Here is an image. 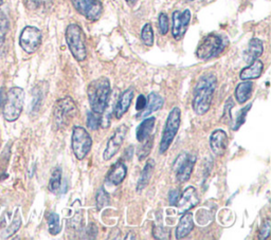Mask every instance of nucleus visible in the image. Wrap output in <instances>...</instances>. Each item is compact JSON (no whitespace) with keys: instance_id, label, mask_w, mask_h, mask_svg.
Instances as JSON below:
<instances>
[{"instance_id":"obj_1","label":"nucleus","mask_w":271,"mask_h":240,"mask_svg":"<svg viewBox=\"0 0 271 240\" xmlns=\"http://www.w3.org/2000/svg\"><path fill=\"white\" fill-rule=\"evenodd\" d=\"M216 87H218V79L212 73L203 76L197 82L194 89L192 106L198 116H204L209 112Z\"/></svg>"},{"instance_id":"obj_2","label":"nucleus","mask_w":271,"mask_h":240,"mask_svg":"<svg viewBox=\"0 0 271 240\" xmlns=\"http://www.w3.org/2000/svg\"><path fill=\"white\" fill-rule=\"evenodd\" d=\"M111 82L107 78H100L89 84L87 95L90 107H92V112L99 115L105 113L108 105V100L111 97Z\"/></svg>"},{"instance_id":"obj_3","label":"nucleus","mask_w":271,"mask_h":240,"mask_svg":"<svg viewBox=\"0 0 271 240\" xmlns=\"http://www.w3.org/2000/svg\"><path fill=\"white\" fill-rule=\"evenodd\" d=\"M68 48L78 62H83L87 58V50L85 44V35L82 28L77 24H71L67 27L65 33Z\"/></svg>"},{"instance_id":"obj_4","label":"nucleus","mask_w":271,"mask_h":240,"mask_svg":"<svg viewBox=\"0 0 271 240\" xmlns=\"http://www.w3.org/2000/svg\"><path fill=\"white\" fill-rule=\"evenodd\" d=\"M77 105L70 97L59 100L53 109V124L57 129L67 127L77 117Z\"/></svg>"},{"instance_id":"obj_5","label":"nucleus","mask_w":271,"mask_h":240,"mask_svg":"<svg viewBox=\"0 0 271 240\" xmlns=\"http://www.w3.org/2000/svg\"><path fill=\"white\" fill-rule=\"evenodd\" d=\"M226 41L219 34H209L202 41L196 50V57L202 61H209L218 58L225 50Z\"/></svg>"},{"instance_id":"obj_6","label":"nucleus","mask_w":271,"mask_h":240,"mask_svg":"<svg viewBox=\"0 0 271 240\" xmlns=\"http://www.w3.org/2000/svg\"><path fill=\"white\" fill-rule=\"evenodd\" d=\"M25 102V91L21 87L10 89L4 108V118L7 122H15L20 119Z\"/></svg>"},{"instance_id":"obj_7","label":"nucleus","mask_w":271,"mask_h":240,"mask_svg":"<svg viewBox=\"0 0 271 240\" xmlns=\"http://www.w3.org/2000/svg\"><path fill=\"white\" fill-rule=\"evenodd\" d=\"M180 120H182V112H180V108L174 107L167 119L166 126L164 129V134H162L161 142H160V147H159V153L161 155H164L167 153V151L170 149V146L172 142L174 141L178 129L180 126Z\"/></svg>"},{"instance_id":"obj_8","label":"nucleus","mask_w":271,"mask_h":240,"mask_svg":"<svg viewBox=\"0 0 271 240\" xmlns=\"http://www.w3.org/2000/svg\"><path fill=\"white\" fill-rule=\"evenodd\" d=\"M72 151L76 158L80 161L84 160L93 147V139L88 134L86 129L82 126H75L72 131V140H71Z\"/></svg>"},{"instance_id":"obj_9","label":"nucleus","mask_w":271,"mask_h":240,"mask_svg":"<svg viewBox=\"0 0 271 240\" xmlns=\"http://www.w3.org/2000/svg\"><path fill=\"white\" fill-rule=\"evenodd\" d=\"M42 40L43 35L39 28L27 26L21 33L20 45L26 53L33 54L41 47Z\"/></svg>"},{"instance_id":"obj_10","label":"nucleus","mask_w":271,"mask_h":240,"mask_svg":"<svg viewBox=\"0 0 271 240\" xmlns=\"http://www.w3.org/2000/svg\"><path fill=\"white\" fill-rule=\"evenodd\" d=\"M195 163H196V156L186 153L182 154L176 159L173 168L174 171L176 172V178L180 183H185L189 181L193 173Z\"/></svg>"},{"instance_id":"obj_11","label":"nucleus","mask_w":271,"mask_h":240,"mask_svg":"<svg viewBox=\"0 0 271 240\" xmlns=\"http://www.w3.org/2000/svg\"><path fill=\"white\" fill-rule=\"evenodd\" d=\"M72 6L88 21L96 22L102 15L103 6L100 0H71Z\"/></svg>"},{"instance_id":"obj_12","label":"nucleus","mask_w":271,"mask_h":240,"mask_svg":"<svg viewBox=\"0 0 271 240\" xmlns=\"http://www.w3.org/2000/svg\"><path fill=\"white\" fill-rule=\"evenodd\" d=\"M172 20H173V27H172L173 38L175 39V41H182L191 22V12L188 9L183 12L175 11L172 15Z\"/></svg>"},{"instance_id":"obj_13","label":"nucleus","mask_w":271,"mask_h":240,"mask_svg":"<svg viewBox=\"0 0 271 240\" xmlns=\"http://www.w3.org/2000/svg\"><path fill=\"white\" fill-rule=\"evenodd\" d=\"M129 132V128L126 125H121L119 126L116 132L114 133L113 137L108 141L107 145H106V150L104 152L103 158L105 161H108L113 159L119 152V150L121 149V146L124 142V139L126 137V134Z\"/></svg>"},{"instance_id":"obj_14","label":"nucleus","mask_w":271,"mask_h":240,"mask_svg":"<svg viewBox=\"0 0 271 240\" xmlns=\"http://www.w3.org/2000/svg\"><path fill=\"white\" fill-rule=\"evenodd\" d=\"M200 203V197H198L197 191L193 187H189L185 190L182 197H179L176 208L178 209L179 214H184L195 208Z\"/></svg>"},{"instance_id":"obj_15","label":"nucleus","mask_w":271,"mask_h":240,"mask_svg":"<svg viewBox=\"0 0 271 240\" xmlns=\"http://www.w3.org/2000/svg\"><path fill=\"white\" fill-rule=\"evenodd\" d=\"M228 135L222 129H216L210 137V147L211 151L215 156H223L228 147Z\"/></svg>"},{"instance_id":"obj_16","label":"nucleus","mask_w":271,"mask_h":240,"mask_svg":"<svg viewBox=\"0 0 271 240\" xmlns=\"http://www.w3.org/2000/svg\"><path fill=\"white\" fill-rule=\"evenodd\" d=\"M126 174H128L126 165L123 163V161H118L112 166L110 172H108L106 177V182L112 184V186L118 187L124 181Z\"/></svg>"},{"instance_id":"obj_17","label":"nucleus","mask_w":271,"mask_h":240,"mask_svg":"<svg viewBox=\"0 0 271 240\" xmlns=\"http://www.w3.org/2000/svg\"><path fill=\"white\" fill-rule=\"evenodd\" d=\"M165 104V100L162 98L160 95L156 94V92H152V94L149 95L148 99H147V106L144 108L142 112L137 115V119L140 118H144V117H148L150 115H152L153 113L157 112L160 108H162Z\"/></svg>"},{"instance_id":"obj_18","label":"nucleus","mask_w":271,"mask_h":240,"mask_svg":"<svg viewBox=\"0 0 271 240\" xmlns=\"http://www.w3.org/2000/svg\"><path fill=\"white\" fill-rule=\"evenodd\" d=\"M133 99H134V90L132 88L125 90L120 96L115 107V117L117 119H121L126 113H128V110L133 102Z\"/></svg>"},{"instance_id":"obj_19","label":"nucleus","mask_w":271,"mask_h":240,"mask_svg":"<svg viewBox=\"0 0 271 240\" xmlns=\"http://www.w3.org/2000/svg\"><path fill=\"white\" fill-rule=\"evenodd\" d=\"M194 229V220H193V214L192 213H184L183 217L180 218L179 224L176 229V238L177 239H183L187 237Z\"/></svg>"},{"instance_id":"obj_20","label":"nucleus","mask_w":271,"mask_h":240,"mask_svg":"<svg viewBox=\"0 0 271 240\" xmlns=\"http://www.w3.org/2000/svg\"><path fill=\"white\" fill-rule=\"evenodd\" d=\"M264 70V64L260 60H256L255 62H252L249 67L244 68L241 73L240 78L243 81H249V80H256L259 79Z\"/></svg>"},{"instance_id":"obj_21","label":"nucleus","mask_w":271,"mask_h":240,"mask_svg":"<svg viewBox=\"0 0 271 240\" xmlns=\"http://www.w3.org/2000/svg\"><path fill=\"white\" fill-rule=\"evenodd\" d=\"M155 122H156L155 117L148 118L141 122V124L138 126L137 132H136V137H137L138 142L143 143L144 141H147L152 136Z\"/></svg>"},{"instance_id":"obj_22","label":"nucleus","mask_w":271,"mask_h":240,"mask_svg":"<svg viewBox=\"0 0 271 240\" xmlns=\"http://www.w3.org/2000/svg\"><path fill=\"white\" fill-rule=\"evenodd\" d=\"M154 169H155V161L153 159L148 160L146 163V166H144V169L142 170L139 181L137 183V191L138 192H141L142 190H144L149 186V183H150L152 176H153V173H154Z\"/></svg>"},{"instance_id":"obj_23","label":"nucleus","mask_w":271,"mask_h":240,"mask_svg":"<svg viewBox=\"0 0 271 240\" xmlns=\"http://www.w3.org/2000/svg\"><path fill=\"white\" fill-rule=\"evenodd\" d=\"M263 51H264L263 42L259 39H252L246 51V62L248 64L255 62L263 54Z\"/></svg>"},{"instance_id":"obj_24","label":"nucleus","mask_w":271,"mask_h":240,"mask_svg":"<svg viewBox=\"0 0 271 240\" xmlns=\"http://www.w3.org/2000/svg\"><path fill=\"white\" fill-rule=\"evenodd\" d=\"M255 85L249 81H244L240 83L236 88V99L239 104H244L252 97V92H254Z\"/></svg>"},{"instance_id":"obj_25","label":"nucleus","mask_w":271,"mask_h":240,"mask_svg":"<svg viewBox=\"0 0 271 240\" xmlns=\"http://www.w3.org/2000/svg\"><path fill=\"white\" fill-rule=\"evenodd\" d=\"M9 28L10 23L8 20V16L4 12H0V60H2L5 55V44Z\"/></svg>"},{"instance_id":"obj_26","label":"nucleus","mask_w":271,"mask_h":240,"mask_svg":"<svg viewBox=\"0 0 271 240\" xmlns=\"http://www.w3.org/2000/svg\"><path fill=\"white\" fill-rule=\"evenodd\" d=\"M45 83H41L39 85H36L33 89V102H32V112H38L41 108L42 103L45 98Z\"/></svg>"},{"instance_id":"obj_27","label":"nucleus","mask_w":271,"mask_h":240,"mask_svg":"<svg viewBox=\"0 0 271 240\" xmlns=\"http://www.w3.org/2000/svg\"><path fill=\"white\" fill-rule=\"evenodd\" d=\"M21 227H22V216H21L20 211L17 210L15 217L12 221V224L8 228H6L2 233H0V237L4 238V239L10 238L11 236H13L18 230L21 229Z\"/></svg>"},{"instance_id":"obj_28","label":"nucleus","mask_w":271,"mask_h":240,"mask_svg":"<svg viewBox=\"0 0 271 240\" xmlns=\"http://www.w3.org/2000/svg\"><path fill=\"white\" fill-rule=\"evenodd\" d=\"M62 186V169L61 168H57L56 170L53 171L50 181H49V191L53 194H58V192L60 191Z\"/></svg>"},{"instance_id":"obj_29","label":"nucleus","mask_w":271,"mask_h":240,"mask_svg":"<svg viewBox=\"0 0 271 240\" xmlns=\"http://www.w3.org/2000/svg\"><path fill=\"white\" fill-rule=\"evenodd\" d=\"M47 223H48V228H49V233L51 235H58L62 231L61 227V221H60V216L57 213H49L47 215Z\"/></svg>"},{"instance_id":"obj_30","label":"nucleus","mask_w":271,"mask_h":240,"mask_svg":"<svg viewBox=\"0 0 271 240\" xmlns=\"http://www.w3.org/2000/svg\"><path fill=\"white\" fill-rule=\"evenodd\" d=\"M141 40L143 44L148 47H152L154 45V31L151 24L144 25V27L142 28Z\"/></svg>"},{"instance_id":"obj_31","label":"nucleus","mask_w":271,"mask_h":240,"mask_svg":"<svg viewBox=\"0 0 271 240\" xmlns=\"http://www.w3.org/2000/svg\"><path fill=\"white\" fill-rule=\"evenodd\" d=\"M96 200H97V209L98 211H101L105 206H107L108 203H110L111 196L105 191L104 188H101L97 193Z\"/></svg>"},{"instance_id":"obj_32","label":"nucleus","mask_w":271,"mask_h":240,"mask_svg":"<svg viewBox=\"0 0 271 240\" xmlns=\"http://www.w3.org/2000/svg\"><path fill=\"white\" fill-rule=\"evenodd\" d=\"M87 126L92 131H97L101 127V115L96 114L94 112L88 113L87 117Z\"/></svg>"},{"instance_id":"obj_33","label":"nucleus","mask_w":271,"mask_h":240,"mask_svg":"<svg viewBox=\"0 0 271 240\" xmlns=\"http://www.w3.org/2000/svg\"><path fill=\"white\" fill-rule=\"evenodd\" d=\"M144 144L140 147L139 151H138V158L140 161L146 159L150 154H151V151L153 149V139L150 137L147 141L143 142Z\"/></svg>"},{"instance_id":"obj_34","label":"nucleus","mask_w":271,"mask_h":240,"mask_svg":"<svg viewBox=\"0 0 271 240\" xmlns=\"http://www.w3.org/2000/svg\"><path fill=\"white\" fill-rule=\"evenodd\" d=\"M252 104H249L248 106L242 108L240 112L238 113V117H237V120H236V124H234V127H233V131H239V129L241 128V126L245 123L246 121V117H247V114L250 110Z\"/></svg>"},{"instance_id":"obj_35","label":"nucleus","mask_w":271,"mask_h":240,"mask_svg":"<svg viewBox=\"0 0 271 240\" xmlns=\"http://www.w3.org/2000/svg\"><path fill=\"white\" fill-rule=\"evenodd\" d=\"M158 26L161 35H166L169 32V17L166 13H160L158 18Z\"/></svg>"},{"instance_id":"obj_36","label":"nucleus","mask_w":271,"mask_h":240,"mask_svg":"<svg viewBox=\"0 0 271 240\" xmlns=\"http://www.w3.org/2000/svg\"><path fill=\"white\" fill-rule=\"evenodd\" d=\"M270 230H271V223H270L269 219H266L263 223L260 231H259V239L260 240H266L267 238H269Z\"/></svg>"},{"instance_id":"obj_37","label":"nucleus","mask_w":271,"mask_h":240,"mask_svg":"<svg viewBox=\"0 0 271 240\" xmlns=\"http://www.w3.org/2000/svg\"><path fill=\"white\" fill-rule=\"evenodd\" d=\"M44 0H24V4L28 10H38L42 7Z\"/></svg>"},{"instance_id":"obj_38","label":"nucleus","mask_w":271,"mask_h":240,"mask_svg":"<svg viewBox=\"0 0 271 240\" xmlns=\"http://www.w3.org/2000/svg\"><path fill=\"white\" fill-rule=\"evenodd\" d=\"M234 106V103L232 101V99H228L226 105H225V113H224V120L225 119H228L227 122H230L231 121V109L232 107Z\"/></svg>"},{"instance_id":"obj_39","label":"nucleus","mask_w":271,"mask_h":240,"mask_svg":"<svg viewBox=\"0 0 271 240\" xmlns=\"http://www.w3.org/2000/svg\"><path fill=\"white\" fill-rule=\"evenodd\" d=\"M179 197H180V194H179V191L178 190L171 191L170 194H169V203H170V206L175 207L177 201H178V199H179Z\"/></svg>"},{"instance_id":"obj_40","label":"nucleus","mask_w":271,"mask_h":240,"mask_svg":"<svg viewBox=\"0 0 271 240\" xmlns=\"http://www.w3.org/2000/svg\"><path fill=\"white\" fill-rule=\"evenodd\" d=\"M147 106V98L140 95L138 97V100H137V104H136V109L138 110V112H142V110L146 108Z\"/></svg>"},{"instance_id":"obj_41","label":"nucleus","mask_w":271,"mask_h":240,"mask_svg":"<svg viewBox=\"0 0 271 240\" xmlns=\"http://www.w3.org/2000/svg\"><path fill=\"white\" fill-rule=\"evenodd\" d=\"M166 233L164 230H161V228H155V231H154V237L156 239H167L168 237L165 236Z\"/></svg>"},{"instance_id":"obj_42","label":"nucleus","mask_w":271,"mask_h":240,"mask_svg":"<svg viewBox=\"0 0 271 240\" xmlns=\"http://www.w3.org/2000/svg\"><path fill=\"white\" fill-rule=\"evenodd\" d=\"M7 100V96L5 92V87H0V108H3Z\"/></svg>"},{"instance_id":"obj_43","label":"nucleus","mask_w":271,"mask_h":240,"mask_svg":"<svg viewBox=\"0 0 271 240\" xmlns=\"http://www.w3.org/2000/svg\"><path fill=\"white\" fill-rule=\"evenodd\" d=\"M125 2H126V3H128V5H129V6L133 7V6H135V5L137 4V2H138V0H125Z\"/></svg>"},{"instance_id":"obj_44","label":"nucleus","mask_w":271,"mask_h":240,"mask_svg":"<svg viewBox=\"0 0 271 240\" xmlns=\"http://www.w3.org/2000/svg\"><path fill=\"white\" fill-rule=\"evenodd\" d=\"M4 3H5V2H4V0H0V7H2V6L4 5Z\"/></svg>"},{"instance_id":"obj_45","label":"nucleus","mask_w":271,"mask_h":240,"mask_svg":"<svg viewBox=\"0 0 271 240\" xmlns=\"http://www.w3.org/2000/svg\"><path fill=\"white\" fill-rule=\"evenodd\" d=\"M187 2H194V0H187Z\"/></svg>"}]
</instances>
